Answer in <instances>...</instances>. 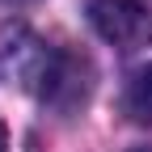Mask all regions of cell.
I'll return each mask as SVG.
<instances>
[{"mask_svg": "<svg viewBox=\"0 0 152 152\" xmlns=\"http://www.w3.org/2000/svg\"><path fill=\"white\" fill-rule=\"evenodd\" d=\"M89 26L123 51L152 42V9L144 0H89Z\"/></svg>", "mask_w": 152, "mask_h": 152, "instance_id": "1", "label": "cell"}, {"mask_svg": "<svg viewBox=\"0 0 152 152\" xmlns=\"http://www.w3.org/2000/svg\"><path fill=\"white\" fill-rule=\"evenodd\" d=\"M127 114L135 123L152 127V64L144 72H135V80H131V89H127Z\"/></svg>", "mask_w": 152, "mask_h": 152, "instance_id": "2", "label": "cell"}, {"mask_svg": "<svg viewBox=\"0 0 152 152\" xmlns=\"http://www.w3.org/2000/svg\"><path fill=\"white\" fill-rule=\"evenodd\" d=\"M0 152H9V131H4V123H0Z\"/></svg>", "mask_w": 152, "mask_h": 152, "instance_id": "3", "label": "cell"}, {"mask_svg": "<svg viewBox=\"0 0 152 152\" xmlns=\"http://www.w3.org/2000/svg\"><path fill=\"white\" fill-rule=\"evenodd\" d=\"M135 152H152V148H135Z\"/></svg>", "mask_w": 152, "mask_h": 152, "instance_id": "4", "label": "cell"}]
</instances>
